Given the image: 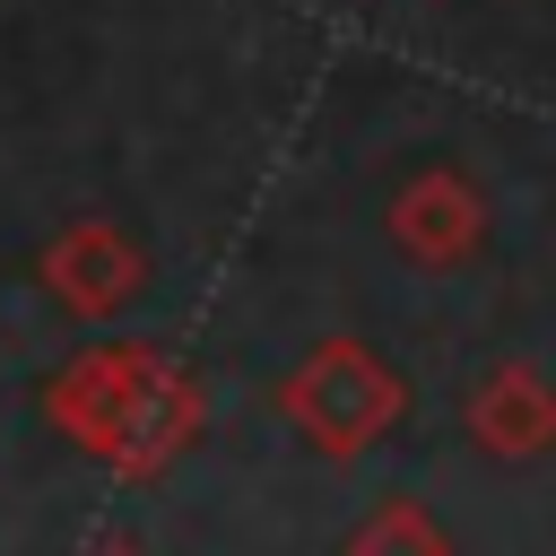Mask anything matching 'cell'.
<instances>
[{
    "instance_id": "cell-4",
    "label": "cell",
    "mask_w": 556,
    "mask_h": 556,
    "mask_svg": "<svg viewBox=\"0 0 556 556\" xmlns=\"http://www.w3.org/2000/svg\"><path fill=\"white\" fill-rule=\"evenodd\" d=\"M391 243H400V261H417V269H460V261H478V243H486V200H478V182H469L460 165L408 174V182L391 191Z\"/></svg>"
},
{
    "instance_id": "cell-7",
    "label": "cell",
    "mask_w": 556,
    "mask_h": 556,
    "mask_svg": "<svg viewBox=\"0 0 556 556\" xmlns=\"http://www.w3.org/2000/svg\"><path fill=\"white\" fill-rule=\"evenodd\" d=\"M87 556H139V547H130V539H104V547H87Z\"/></svg>"
},
{
    "instance_id": "cell-6",
    "label": "cell",
    "mask_w": 556,
    "mask_h": 556,
    "mask_svg": "<svg viewBox=\"0 0 556 556\" xmlns=\"http://www.w3.org/2000/svg\"><path fill=\"white\" fill-rule=\"evenodd\" d=\"M348 556H452V539H443V521H434L417 495H391V504H374V513L356 521Z\"/></svg>"
},
{
    "instance_id": "cell-3",
    "label": "cell",
    "mask_w": 556,
    "mask_h": 556,
    "mask_svg": "<svg viewBox=\"0 0 556 556\" xmlns=\"http://www.w3.org/2000/svg\"><path fill=\"white\" fill-rule=\"evenodd\" d=\"M35 278L52 287V304L70 321H113L139 287H148V252L113 226V217H70L43 252H35Z\"/></svg>"
},
{
    "instance_id": "cell-5",
    "label": "cell",
    "mask_w": 556,
    "mask_h": 556,
    "mask_svg": "<svg viewBox=\"0 0 556 556\" xmlns=\"http://www.w3.org/2000/svg\"><path fill=\"white\" fill-rule=\"evenodd\" d=\"M460 426H469V443L486 460H539V452H556V382L530 356H504V365H486L469 382Z\"/></svg>"
},
{
    "instance_id": "cell-2",
    "label": "cell",
    "mask_w": 556,
    "mask_h": 556,
    "mask_svg": "<svg viewBox=\"0 0 556 556\" xmlns=\"http://www.w3.org/2000/svg\"><path fill=\"white\" fill-rule=\"evenodd\" d=\"M408 408V382L365 348V339H313L287 382H278V417L321 452V460H365Z\"/></svg>"
},
{
    "instance_id": "cell-1",
    "label": "cell",
    "mask_w": 556,
    "mask_h": 556,
    "mask_svg": "<svg viewBox=\"0 0 556 556\" xmlns=\"http://www.w3.org/2000/svg\"><path fill=\"white\" fill-rule=\"evenodd\" d=\"M43 417L61 426V443H78L96 469L148 486L165 478L200 426H208V391L148 339H104V348H78L70 365L43 374Z\"/></svg>"
}]
</instances>
